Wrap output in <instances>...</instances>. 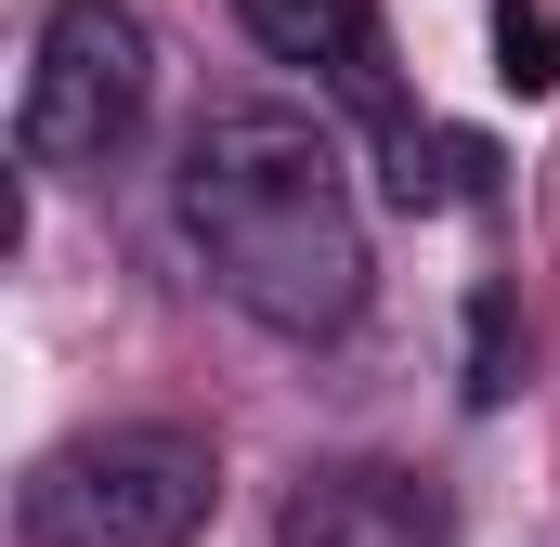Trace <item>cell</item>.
<instances>
[{
	"instance_id": "6da1fadb",
	"label": "cell",
	"mask_w": 560,
	"mask_h": 547,
	"mask_svg": "<svg viewBox=\"0 0 560 547\" xmlns=\"http://www.w3.org/2000/svg\"><path fill=\"white\" fill-rule=\"evenodd\" d=\"M183 248L196 274L248 313V326H275V339H339L352 313H365V209H352V156L326 118H300V105H209L196 143H183Z\"/></svg>"
},
{
	"instance_id": "7a4b0ae2",
	"label": "cell",
	"mask_w": 560,
	"mask_h": 547,
	"mask_svg": "<svg viewBox=\"0 0 560 547\" xmlns=\"http://www.w3.org/2000/svg\"><path fill=\"white\" fill-rule=\"evenodd\" d=\"M209 509H222V456L183 417L79 430L13 482V535L26 547H196Z\"/></svg>"
},
{
	"instance_id": "3957f363",
	"label": "cell",
	"mask_w": 560,
	"mask_h": 547,
	"mask_svg": "<svg viewBox=\"0 0 560 547\" xmlns=\"http://www.w3.org/2000/svg\"><path fill=\"white\" fill-rule=\"evenodd\" d=\"M156 105V26L131 0H52L39 53H26V105H13V156L26 170H105Z\"/></svg>"
},
{
	"instance_id": "277c9868",
	"label": "cell",
	"mask_w": 560,
	"mask_h": 547,
	"mask_svg": "<svg viewBox=\"0 0 560 547\" xmlns=\"http://www.w3.org/2000/svg\"><path fill=\"white\" fill-rule=\"evenodd\" d=\"M275 547H456V509L430 469H392V456H326L300 469L275 509Z\"/></svg>"
},
{
	"instance_id": "5b68a950",
	"label": "cell",
	"mask_w": 560,
	"mask_h": 547,
	"mask_svg": "<svg viewBox=\"0 0 560 547\" xmlns=\"http://www.w3.org/2000/svg\"><path fill=\"white\" fill-rule=\"evenodd\" d=\"M235 26L300 66L313 92H339L365 131H405L418 105H405V79H392V26H378V0H235Z\"/></svg>"
},
{
	"instance_id": "8992f818",
	"label": "cell",
	"mask_w": 560,
	"mask_h": 547,
	"mask_svg": "<svg viewBox=\"0 0 560 547\" xmlns=\"http://www.w3.org/2000/svg\"><path fill=\"white\" fill-rule=\"evenodd\" d=\"M482 170H495V156H482V143L469 131H443V118H405V131H378V183H392V209H469V196H482Z\"/></svg>"
},
{
	"instance_id": "52a82bcc",
	"label": "cell",
	"mask_w": 560,
	"mask_h": 547,
	"mask_svg": "<svg viewBox=\"0 0 560 547\" xmlns=\"http://www.w3.org/2000/svg\"><path fill=\"white\" fill-rule=\"evenodd\" d=\"M495 79H509V92H548V79H560V13L495 0Z\"/></svg>"
},
{
	"instance_id": "ba28073f",
	"label": "cell",
	"mask_w": 560,
	"mask_h": 547,
	"mask_svg": "<svg viewBox=\"0 0 560 547\" xmlns=\"http://www.w3.org/2000/svg\"><path fill=\"white\" fill-rule=\"evenodd\" d=\"M469 405H509V287L469 300Z\"/></svg>"
}]
</instances>
